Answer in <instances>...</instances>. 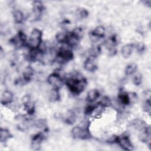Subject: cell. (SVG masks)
Wrapping results in <instances>:
<instances>
[{
    "label": "cell",
    "mask_w": 151,
    "mask_h": 151,
    "mask_svg": "<svg viewBox=\"0 0 151 151\" xmlns=\"http://www.w3.org/2000/svg\"><path fill=\"white\" fill-rule=\"evenodd\" d=\"M33 6V13L35 16V19H39L44 9L43 4L40 1H34L32 2Z\"/></svg>",
    "instance_id": "11"
},
{
    "label": "cell",
    "mask_w": 151,
    "mask_h": 151,
    "mask_svg": "<svg viewBox=\"0 0 151 151\" xmlns=\"http://www.w3.org/2000/svg\"><path fill=\"white\" fill-rule=\"evenodd\" d=\"M134 48V45L132 44H127L123 45L121 48V53L123 58H128L132 54Z\"/></svg>",
    "instance_id": "13"
},
{
    "label": "cell",
    "mask_w": 151,
    "mask_h": 151,
    "mask_svg": "<svg viewBox=\"0 0 151 151\" xmlns=\"http://www.w3.org/2000/svg\"><path fill=\"white\" fill-rule=\"evenodd\" d=\"M42 33L41 30L37 28L32 29L27 43L30 50L40 48L42 44Z\"/></svg>",
    "instance_id": "2"
},
{
    "label": "cell",
    "mask_w": 151,
    "mask_h": 151,
    "mask_svg": "<svg viewBox=\"0 0 151 151\" xmlns=\"http://www.w3.org/2000/svg\"><path fill=\"white\" fill-rule=\"evenodd\" d=\"M44 139V136L42 133H38L34 135L32 138L31 146L34 150H39L41 147V145L43 140Z\"/></svg>",
    "instance_id": "9"
},
{
    "label": "cell",
    "mask_w": 151,
    "mask_h": 151,
    "mask_svg": "<svg viewBox=\"0 0 151 151\" xmlns=\"http://www.w3.org/2000/svg\"><path fill=\"white\" fill-rule=\"evenodd\" d=\"M100 96V93L98 90L92 89L88 92L86 99L88 102L93 103L97 99H98Z\"/></svg>",
    "instance_id": "14"
},
{
    "label": "cell",
    "mask_w": 151,
    "mask_h": 151,
    "mask_svg": "<svg viewBox=\"0 0 151 151\" xmlns=\"http://www.w3.org/2000/svg\"><path fill=\"white\" fill-rule=\"evenodd\" d=\"M65 84L72 93L79 94L85 88L87 81L81 75H73L66 78Z\"/></svg>",
    "instance_id": "1"
},
{
    "label": "cell",
    "mask_w": 151,
    "mask_h": 151,
    "mask_svg": "<svg viewBox=\"0 0 151 151\" xmlns=\"http://www.w3.org/2000/svg\"><path fill=\"white\" fill-rule=\"evenodd\" d=\"M97 105H92L90 104L88 106L86 107V108L85 109V114H90L91 113H93L97 109Z\"/></svg>",
    "instance_id": "26"
},
{
    "label": "cell",
    "mask_w": 151,
    "mask_h": 151,
    "mask_svg": "<svg viewBox=\"0 0 151 151\" xmlns=\"http://www.w3.org/2000/svg\"><path fill=\"white\" fill-rule=\"evenodd\" d=\"M71 136L75 139H88L91 136L87 127H80V126H76L74 127L71 131Z\"/></svg>",
    "instance_id": "3"
},
{
    "label": "cell",
    "mask_w": 151,
    "mask_h": 151,
    "mask_svg": "<svg viewBox=\"0 0 151 151\" xmlns=\"http://www.w3.org/2000/svg\"><path fill=\"white\" fill-rule=\"evenodd\" d=\"M116 143L125 150H133V145L129 139V137L127 135H122L116 137Z\"/></svg>",
    "instance_id": "5"
},
{
    "label": "cell",
    "mask_w": 151,
    "mask_h": 151,
    "mask_svg": "<svg viewBox=\"0 0 151 151\" xmlns=\"http://www.w3.org/2000/svg\"><path fill=\"white\" fill-rule=\"evenodd\" d=\"M77 16L80 18H85L88 15V12L84 8H78L76 11Z\"/></svg>",
    "instance_id": "25"
},
{
    "label": "cell",
    "mask_w": 151,
    "mask_h": 151,
    "mask_svg": "<svg viewBox=\"0 0 151 151\" xmlns=\"http://www.w3.org/2000/svg\"><path fill=\"white\" fill-rule=\"evenodd\" d=\"M60 99V95L59 93L58 89L53 88L49 94V100L51 101H57Z\"/></svg>",
    "instance_id": "19"
},
{
    "label": "cell",
    "mask_w": 151,
    "mask_h": 151,
    "mask_svg": "<svg viewBox=\"0 0 151 151\" xmlns=\"http://www.w3.org/2000/svg\"><path fill=\"white\" fill-rule=\"evenodd\" d=\"M133 83L135 86H139L141 84L142 81V76L140 73L136 74L133 77Z\"/></svg>",
    "instance_id": "24"
},
{
    "label": "cell",
    "mask_w": 151,
    "mask_h": 151,
    "mask_svg": "<svg viewBox=\"0 0 151 151\" xmlns=\"http://www.w3.org/2000/svg\"><path fill=\"white\" fill-rule=\"evenodd\" d=\"M99 106H101L103 108L110 107L111 105V101L109 97H103L98 103Z\"/></svg>",
    "instance_id": "23"
},
{
    "label": "cell",
    "mask_w": 151,
    "mask_h": 151,
    "mask_svg": "<svg viewBox=\"0 0 151 151\" xmlns=\"http://www.w3.org/2000/svg\"><path fill=\"white\" fill-rule=\"evenodd\" d=\"M137 50L139 52H142L143 51H144L145 49V46L142 43H139V44H137L136 45V47Z\"/></svg>",
    "instance_id": "29"
},
{
    "label": "cell",
    "mask_w": 151,
    "mask_h": 151,
    "mask_svg": "<svg viewBox=\"0 0 151 151\" xmlns=\"http://www.w3.org/2000/svg\"><path fill=\"white\" fill-rule=\"evenodd\" d=\"M35 124L37 127H38L40 129H45V128H47L46 122L44 120H42V119H40V120H38L36 121L35 122Z\"/></svg>",
    "instance_id": "27"
},
{
    "label": "cell",
    "mask_w": 151,
    "mask_h": 151,
    "mask_svg": "<svg viewBox=\"0 0 151 151\" xmlns=\"http://www.w3.org/2000/svg\"><path fill=\"white\" fill-rule=\"evenodd\" d=\"M74 55L73 51L69 47H61L57 52L56 57L61 63H65L71 60Z\"/></svg>",
    "instance_id": "4"
},
{
    "label": "cell",
    "mask_w": 151,
    "mask_h": 151,
    "mask_svg": "<svg viewBox=\"0 0 151 151\" xmlns=\"http://www.w3.org/2000/svg\"><path fill=\"white\" fill-rule=\"evenodd\" d=\"M76 117L74 113H70L65 119V122L68 124H73L75 121Z\"/></svg>",
    "instance_id": "28"
},
{
    "label": "cell",
    "mask_w": 151,
    "mask_h": 151,
    "mask_svg": "<svg viewBox=\"0 0 151 151\" xmlns=\"http://www.w3.org/2000/svg\"><path fill=\"white\" fill-rule=\"evenodd\" d=\"M47 82L52 86L53 88L59 89L63 84V79L58 73H53L47 77Z\"/></svg>",
    "instance_id": "6"
},
{
    "label": "cell",
    "mask_w": 151,
    "mask_h": 151,
    "mask_svg": "<svg viewBox=\"0 0 151 151\" xmlns=\"http://www.w3.org/2000/svg\"><path fill=\"white\" fill-rule=\"evenodd\" d=\"M13 17L17 24H21L24 20V14L19 10H15L13 12Z\"/></svg>",
    "instance_id": "21"
},
{
    "label": "cell",
    "mask_w": 151,
    "mask_h": 151,
    "mask_svg": "<svg viewBox=\"0 0 151 151\" xmlns=\"http://www.w3.org/2000/svg\"><path fill=\"white\" fill-rule=\"evenodd\" d=\"M95 57L89 56L84 63V68L86 70L89 72H93L97 69V65L94 62Z\"/></svg>",
    "instance_id": "10"
},
{
    "label": "cell",
    "mask_w": 151,
    "mask_h": 151,
    "mask_svg": "<svg viewBox=\"0 0 151 151\" xmlns=\"http://www.w3.org/2000/svg\"><path fill=\"white\" fill-rule=\"evenodd\" d=\"M14 99V95L10 91H4L1 96V103L2 105L6 106L11 104Z\"/></svg>",
    "instance_id": "12"
},
{
    "label": "cell",
    "mask_w": 151,
    "mask_h": 151,
    "mask_svg": "<svg viewBox=\"0 0 151 151\" xmlns=\"http://www.w3.org/2000/svg\"><path fill=\"white\" fill-rule=\"evenodd\" d=\"M92 41L96 42L105 35V28L103 26H98L94 28L90 34Z\"/></svg>",
    "instance_id": "8"
},
{
    "label": "cell",
    "mask_w": 151,
    "mask_h": 151,
    "mask_svg": "<svg viewBox=\"0 0 151 151\" xmlns=\"http://www.w3.org/2000/svg\"><path fill=\"white\" fill-rule=\"evenodd\" d=\"M137 69V66L136 64L131 63L128 64L125 68V74L126 76H131L134 74Z\"/></svg>",
    "instance_id": "20"
},
{
    "label": "cell",
    "mask_w": 151,
    "mask_h": 151,
    "mask_svg": "<svg viewBox=\"0 0 151 151\" xmlns=\"http://www.w3.org/2000/svg\"><path fill=\"white\" fill-rule=\"evenodd\" d=\"M68 33H66L64 32H58L56 35V40L59 43H61L63 44H66L68 40Z\"/></svg>",
    "instance_id": "18"
},
{
    "label": "cell",
    "mask_w": 151,
    "mask_h": 151,
    "mask_svg": "<svg viewBox=\"0 0 151 151\" xmlns=\"http://www.w3.org/2000/svg\"><path fill=\"white\" fill-rule=\"evenodd\" d=\"M71 34L73 36H74L76 38H77L78 40H80V39L83 36V30L81 28L78 27L75 28L73 31L71 32Z\"/></svg>",
    "instance_id": "22"
},
{
    "label": "cell",
    "mask_w": 151,
    "mask_h": 151,
    "mask_svg": "<svg viewBox=\"0 0 151 151\" xmlns=\"http://www.w3.org/2000/svg\"><path fill=\"white\" fill-rule=\"evenodd\" d=\"M10 42L16 47H22L26 44L27 36L23 31H19L16 36L10 40Z\"/></svg>",
    "instance_id": "7"
},
{
    "label": "cell",
    "mask_w": 151,
    "mask_h": 151,
    "mask_svg": "<svg viewBox=\"0 0 151 151\" xmlns=\"http://www.w3.org/2000/svg\"><path fill=\"white\" fill-rule=\"evenodd\" d=\"M34 75V70L32 69V67H31L30 66L27 67L24 71L23 72V77H22V80L24 82V83H28L29 81L31 80L32 77Z\"/></svg>",
    "instance_id": "17"
},
{
    "label": "cell",
    "mask_w": 151,
    "mask_h": 151,
    "mask_svg": "<svg viewBox=\"0 0 151 151\" xmlns=\"http://www.w3.org/2000/svg\"><path fill=\"white\" fill-rule=\"evenodd\" d=\"M12 137V135L10 132L6 129L1 128L0 130V141L1 143L6 142L10 138Z\"/></svg>",
    "instance_id": "16"
},
{
    "label": "cell",
    "mask_w": 151,
    "mask_h": 151,
    "mask_svg": "<svg viewBox=\"0 0 151 151\" xmlns=\"http://www.w3.org/2000/svg\"><path fill=\"white\" fill-rule=\"evenodd\" d=\"M118 99L120 103L123 105H128L130 102V98L128 93L123 90L119 92Z\"/></svg>",
    "instance_id": "15"
}]
</instances>
